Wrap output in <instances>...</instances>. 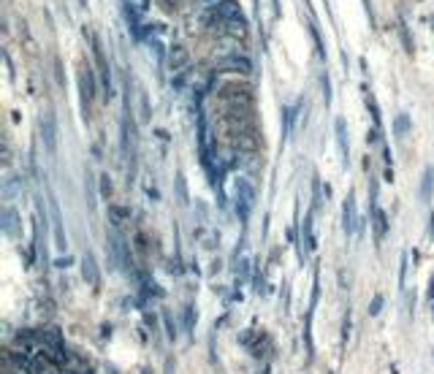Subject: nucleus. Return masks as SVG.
Segmentation results:
<instances>
[{"label": "nucleus", "mask_w": 434, "mask_h": 374, "mask_svg": "<svg viewBox=\"0 0 434 374\" xmlns=\"http://www.w3.org/2000/svg\"><path fill=\"white\" fill-rule=\"evenodd\" d=\"M185 63H187V49L182 47V44L172 47V54H169V68H172V71H179Z\"/></svg>", "instance_id": "f03ea898"}, {"label": "nucleus", "mask_w": 434, "mask_h": 374, "mask_svg": "<svg viewBox=\"0 0 434 374\" xmlns=\"http://www.w3.org/2000/svg\"><path fill=\"white\" fill-rule=\"evenodd\" d=\"M125 6L136 8L138 14H147V11H149V0H125Z\"/></svg>", "instance_id": "7ed1b4c3"}, {"label": "nucleus", "mask_w": 434, "mask_h": 374, "mask_svg": "<svg viewBox=\"0 0 434 374\" xmlns=\"http://www.w3.org/2000/svg\"><path fill=\"white\" fill-rule=\"evenodd\" d=\"M239 19H245V14H242V6L236 0H217L215 6H209L201 16V22L207 28H215V30L217 28H228L231 22H239Z\"/></svg>", "instance_id": "f257e3e1"}, {"label": "nucleus", "mask_w": 434, "mask_h": 374, "mask_svg": "<svg viewBox=\"0 0 434 374\" xmlns=\"http://www.w3.org/2000/svg\"><path fill=\"white\" fill-rule=\"evenodd\" d=\"M163 6H166V11H176L179 8V0H161Z\"/></svg>", "instance_id": "20e7f679"}]
</instances>
